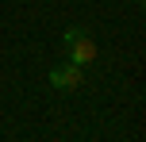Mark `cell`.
Listing matches in <instances>:
<instances>
[{
  "label": "cell",
  "instance_id": "cell-1",
  "mask_svg": "<svg viewBox=\"0 0 146 142\" xmlns=\"http://www.w3.org/2000/svg\"><path fill=\"white\" fill-rule=\"evenodd\" d=\"M62 42H66V50H69V61H77V65H92L96 54H100V46L92 42V35H88L85 27H69L66 35H62Z\"/></svg>",
  "mask_w": 146,
  "mask_h": 142
},
{
  "label": "cell",
  "instance_id": "cell-2",
  "mask_svg": "<svg viewBox=\"0 0 146 142\" xmlns=\"http://www.w3.org/2000/svg\"><path fill=\"white\" fill-rule=\"evenodd\" d=\"M85 65H77V61H62V65L50 69V85L62 92H77L81 85H85V73H81Z\"/></svg>",
  "mask_w": 146,
  "mask_h": 142
}]
</instances>
